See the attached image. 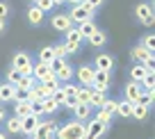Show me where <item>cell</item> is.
<instances>
[{
  "instance_id": "cell-26",
  "label": "cell",
  "mask_w": 155,
  "mask_h": 139,
  "mask_svg": "<svg viewBox=\"0 0 155 139\" xmlns=\"http://www.w3.org/2000/svg\"><path fill=\"white\" fill-rule=\"evenodd\" d=\"M116 114L119 116H132V103H128V101L119 103L116 105Z\"/></svg>"
},
{
  "instance_id": "cell-13",
  "label": "cell",
  "mask_w": 155,
  "mask_h": 139,
  "mask_svg": "<svg viewBox=\"0 0 155 139\" xmlns=\"http://www.w3.org/2000/svg\"><path fill=\"white\" fill-rule=\"evenodd\" d=\"M73 112H75L78 121H87L89 116H91V107H89L87 103H78V105L73 107Z\"/></svg>"
},
{
  "instance_id": "cell-37",
  "label": "cell",
  "mask_w": 155,
  "mask_h": 139,
  "mask_svg": "<svg viewBox=\"0 0 155 139\" xmlns=\"http://www.w3.org/2000/svg\"><path fill=\"white\" fill-rule=\"evenodd\" d=\"M34 82H37V80H34L32 75H23V78H21V82H18L16 87H21V89H32Z\"/></svg>"
},
{
  "instance_id": "cell-27",
  "label": "cell",
  "mask_w": 155,
  "mask_h": 139,
  "mask_svg": "<svg viewBox=\"0 0 155 139\" xmlns=\"http://www.w3.org/2000/svg\"><path fill=\"white\" fill-rule=\"evenodd\" d=\"M53 59H55V53H53V48H41V50H39V62L50 64Z\"/></svg>"
},
{
  "instance_id": "cell-14",
  "label": "cell",
  "mask_w": 155,
  "mask_h": 139,
  "mask_svg": "<svg viewBox=\"0 0 155 139\" xmlns=\"http://www.w3.org/2000/svg\"><path fill=\"white\" fill-rule=\"evenodd\" d=\"M105 91H98V89H91V96H89V107H103L105 103Z\"/></svg>"
},
{
  "instance_id": "cell-1",
  "label": "cell",
  "mask_w": 155,
  "mask_h": 139,
  "mask_svg": "<svg viewBox=\"0 0 155 139\" xmlns=\"http://www.w3.org/2000/svg\"><path fill=\"white\" fill-rule=\"evenodd\" d=\"M55 134H57V139H84L87 125H82V121H71V123H64L62 128H57Z\"/></svg>"
},
{
  "instance_id": "cell-8",
  "label": "cell",
  "mask_w": 155,
  "mask_h": 139,
  "mask_svg": "<svg viewBox=\"0 0 155 139\" xmlns=\"http://www.w3.org/2000/svg\"><path fill=\"white\" fill-rule=\"evenodd\" d=\"M39 116H34V114H28V116H23L21 119V132H25V134H32L34 130H37V125H39Z\"/></svg>"
},
{
  "instance_id": "cell-33",
  "label": "cell",
  "mask_w": 155,
  "mask_h": 139,
  "mask_svg": "<svg viewBox=\"0 0 155 139\" xmlns=\"http://www.w3.org/2000/svg\"><path fill=\"white\" fill-rule=\"evenodd\" d=\"M112 116H114V114H110V112H105V110H98L94 119H96V121H101V123H105V125H110Z\"/></svg>"
},
{
  "instance_id": "cell-45",
  "label": "cell",
  "mask_w": 155,
  "mask_h": 139,
  "mask_svg": "<svg viewBox=\"0 0 155 139\" xmlns=\"http://www.w3.org/2000/svg\"><path fill=\"white\" fill-rule=\"evenodd\" d=\"M62 89H64V94H66V96H75L78 87H75V84H66V87H62Z\"/></svg>"
},
{
  "instance_id": "cell-50",
  "label": "cell",
  "mask_w": 155,
  "mask_h": 139,
  "mask_svg": "<svg viewBox=\"0 0 155 139\" xmlns=\"http://www.w3.org/2000/svg\"><path fill=\"white\" fill-rule=\"evenodd\" d=\"M2 30H5V21L0 18V32H2Z\"/></svg>"
},
{
  "instance_id": "cell-38",
  "label": "cell",
  "mask_w": 155,
  "mask_h": 139,
  "mask_svg": "<svg viewBox=\"0 0 155 139\" xmlns=\"http://www.w3.org/2000/svg\"><path fill=\"white\" fill-rule=\"evenodd\" d=\"M141 46H144L146 50H150V53H155V37H153V34H146Z\"/></svg>"
},
{
  "instance_id": "cell-43",
  "label": "cell",
  "mask_w": 155,
  "mask_h": 139,
  "mask_svg": "<svg viewBox=\"0 0 155 139\" xmlns=\"http://www.w3.org/2000/svg\"><path fill=\"white\" fill-rule=\"evenodd\" d=\"M64 48H66V53H75V50L80 48V43H75V41H64Z\"/></svg>"
},
{
  "instance_id": "cell-25",
  "label": "cell",
  "mask_w": 155,
  "mask_h": 139,
  "mask_svg": "<svg viewBox=\"0 0 155 139\" xmlns=\"http://www.w3.org/2000/svg\"><path fill=\"white\" fill-rule=\"evenodd\" d=\"M148 89H155V73H146L141 78V91H148Z\"/></svg>"
},
{
  "instance_id": "cell-18",
  "label": "cell",
  "mask_w": 155,
  "mask_h": 139,
  "mask_svg": "<svg viewBox=\"0 0 155 139\" xmlns=\"http://www.w3.org/2000/svg\"><path fill=\"white\" fill-rule=\"evenodd\" d=\"M78 32H80V37H91V34L96 32L94 21H84V23H80V25H78Z\"/></svg>"
},
{
  "instance_id": "cell-17",
  "label": "cell",
  "mask_w": 155,
  "mask_h": 139,
  "mask_svg": "<svg viewBox=\"0 0 155 139\" xmlns=\"http://www.w3.org/2000/svg\"><path fill=\"white\" fill-rule=\"evenodd\" d=\"M155 101V89H148V91H141L139 101H137V105H144V107H150Z\"/></svg>"
},
{
  "instance_id": "cell-6",
  "label": "cell",
  "mask_w": 155,
  "mask_h": 139,
  "mask_svg": "<svg viewBox=\"0 0 155 139\" xmlns=\"http://www.w3.org/2000/svg\"><path fill=\"white\" fill-rule=\"evenodd\" d=\"M110 87V71H94V80H91V89L105 91Z\"/></svg>"
},
{
  "instance_id": "cell-32",
  "label": "cell",
  "mask_w": 155,
  "mask_h": 139,
  "mask_svg": "<svg viewBox=\"0 0 155 139\" xmlns=\"http://www.w3.org/2000/svg\"><path fill=\"white\" fill-rule=\"evenodd\" d=\"M41 107H44V114H53L59 105L53 101V98H44V101H41Z\"/></svg>"
},
{
  "instance_id": "cell-7",
  "label": "cell",
  "mask_w": 155,
  "mask_h": 139,
  "mask_svg": "<svg viewBox=\"0 0 155 139\" xmlns=\"http://www.w3.org/2000/svg\"><path fill=\"white\" fill-rule=\"evenodd\" d=\"M32 78H34L37 82H44V80H48V78H53V71H50V64L39 62L37 66H32Z\"/></svg>"
},
{
  "instance_id": "cell-51",
  "label": "cell",
  "mask_w": 155,
  "mask_h": 139,
  "mask_svg": "<svg viewBox=\"0 0 155 139\" xmlns=\"http://www.w3.org/2000/svg\"><path fill=\"white\" fill-rule=\"evenodd\" d=\"M62 2H64V0H53V5H62Z\"/></svg>"
},
{
  "instance_id": "cell-41",
  "label": "cell",
  "mask_w": 155,
  "mask_h": 139,
  "mask_svg": "<svg viewBox=\"0 0 155 139\" xmlns=\"http://www.w3.org/2000/svg\"><path fill=\"white\" fill-rule=\"evenodd\" d=\"M53 53H55V57H59V59H64V55H68L66 48H64V43H57V46L53 48Z\"/></svg>"
},
{
  "instance_id": "cell-11",
  "label": "cell",
  "mask_w": 155,
  "mask_h": 139,
  "mask_svg": "<svg viewBox=\"0 0 155 139\" xmlns=\"http://www.w3.org/2000/svg\"><path fill=\"white\" fill-rule=\"evenodd\" d=\"M94 71H96V68H91V66H82L80 71H78V80L82 82V87H91Z\"/></svg>"
},
{
  "instance_id": "cell-40",
  "label": "cell",
  "mask_w": 155,
  "mask_h": 139,
  "mask_svg": "<svg viewBox=\"0 0 155 139\" xmlns=\"http://www.w3.org/2000/svg\"><path fill=\"white\" fill-rule=\"evenodd\" d=\"M116 105H119L116 101H105L103 107H98V110H105V112H110V114H116Z\"/></svg>"
},
{
  "instance_id": "cell-19",
  "label": "cell",
  "mask_w": 155,
  "mask_h": 139,
  "mask_svg": "<svg viewBox=\"0 0 155 139\" xmlns=\"http://www.w3.org/2000/svg\"><path fill=\"white\" fill-rule=\"evenodd\" d=\"M132 59H135V62H144V59L146 57H150V55H153V53H150V50H146L144 48V46H137V48H132Z\"/></svg>"
},
{
  "instance_id": "cell-9",
  "label": "cell",
  "mask_w": 155,
  "mask_h": 139,
  "mask_svg": "<svg viewBox=\"0 0 155 139\" xmlns=\"http://www.w3.org/2000/svg\"><path fill=\"white\" fill-rule=\"evenodd\" d=\"M53 28L59 30V32H66L68 28H73V21L68 18V14H57L53 16Z\"/></svg>"
},
{
  "instance_id": "cell-20",
  "label": "cell",
  "mask_w": 155,
  "mask_h": 139,
  "mask_svg": "<svg viewBox=\"0 0 155 139\" xmlns=\"http://www.w3.org/2000/svg\"><path fill=\"white\" fill-rule=\"evenodd\" d=\"M146 73H150V71H146L141 64H135V66L130 68V78H132V82H141V78H144Z\"/></svg>"
},
{
  "instance_id": "cell-5",
  "label": "cell",
  "mask_w": 155,
  "mask_h": 139,
  "mask_svg": "<svg viewBox=\"0 0 155 139\" xmlns=\"http://www.w3.org/2000/svg\"><path fill=\"white\" fill-rule=\"evenodd\" d=\"M105 132H107V125L94 119V121L87 123V137H84V139H101Z\"/></svg>"
},
{
  "instance_id": "cell-10",
  "label": "cell",
  "mask_w": 155,
  "mask_h": 139,
  "mask_svg": "<svg viewBox=\"0 0 155 139\" xmlns=\"http://www.w3.org/2000/svg\"><path fill=\"white\" fill-rule=\"evenodd\" d=\"M139 96H141L139 82H130V84L126 87V101L128 103H137V101H139Z\"/></svg>"
},
{
  "instance_id": "cell-49",
  "label": "cell",
  "mask_w": 155,
  "mask_h": 139,
  "mask_svg": "<svg viewBox=\"0 0 155 139\" xmlns=\"http://www.w3.org/2000/svg\"><path fill=\"white\" fill-rule=\"evenodd\" d=\"M5 121V110H0V123Z\"/></svg>"
},
{
  "instance_id": "cell-28",
  "label": "cell",
  "mask_w": 155,
  "mask_h": 139,
  "mask_svg": "<svg viewBox=\"0 0 155 139\" xmlns=\"http://www.w3.org/2000/svg\"><path fill=\"white\" fill-rule=\"evenodd\" d=\"M64 41H75V43L82 41V37H80V32H78V28H68L66 32H64Z\"/></svg>"
},
{
  "instance_id": "cell-4",
  "label": "cell",
  "mask_w": 155,
  "mask_h": 139,
  "mask_svg": "<svg viewBox=\"0 0 155 139\" xmlns=\"http://www.w3.org/2000/svg\"><path fill=\"white\" fill-rule=\"evenodd\" d=\"M91 14H94V12L87 9L84 5H73V9H71V14H68V18L75 21V23L80 25V23H84V21H91Z\"/></svg>"
},
{
  "instance_id": "cell-39",
  "label": "cell",
  "mask_w": 155,
  "mask_h": 139,
  "mask_svg": "<svg viewBox=\"0 0 155 139\" xmlns=\"http://www.w3.org/2000/svg\"><path fill=\"white\" fill-rule=\"evenodd\" d=\"M34 5H37L39 9L44 12V14H46V12H48V9H53V7H55V5H53V0H37Z\"/></svg>"
},
{
  "instance_id": "cell-31",
  "label": "cell",
  "mask_w": 155,
  "mask_h": 139,
  "mask_svg": "<svg viewBox=\"0 0 155 139\" xmlns=\"http://www.w3.org/2000/svg\"><path fill=\"white\" fill-rule=\"evenodd\" d=\"M21 78H23V73L18 71V68H12V71H7V82H9V84H18L21 82Z\"/></svg>"
},
{
  "instance_id": "cell-53",
  "label": "cell",
  "mask_w": 155,
  "mask_h": 139,
  "mask_svg": "<svg viewBox=\"0 0 155 139\" xmlns=\"http://www.w3.org/2000/svg\"><path fill=\"white\" fill-rule=\"evenodd\" d=\"M32 2H37V0H32Z\"/></svg>"
},
{
  "instance_id": "cell-35",
  "label": "cell",
  "mask_w": 155,
  "mask_h": 139,
  "mask_svg": "<svg viewBox=\"0 0 155 139\" xmlns=\"http://www.w3.org/2000/svg\"><path fill=\"white\" fill-rule=\"evenodd\" d=\"M28 96H30V89H21V87H16V89H14V101L16 103L28 101Z\"/></svg>"
},
{
  "instance_id": "cell-46",
  "label": "cell",
  "mask_w": 155,
  "mask_h": 139,
  "mask_svg": "<svg viewBox=\"0 0 155 139\" xmlns=\"http://www.w3.org/2000/svg\"><path fill=\"white\" fill-rule=\"evenodd\" d=\"M5 16H7V5H5V2H0V18L5 21Z\"/></svg>"
},
{
  "instance_id": "cell-21",
  "label": "cell",
  "mask_w": 155,
  "mask_h": 139,
  "mask_svg": "<svg viewBox=\"0 0 155 139\" xmlns=\"http://www.w3.org/2000/svg\"><path fill=\"white\" fill-rule=\"evenodd\" d=\"M71 75H73V68L68 66L66 62H64V66L59 68V71H55V78H57L59 82H62V80H64V82H66V80H71Z\"/></svg>"
},
{
  "instance_id": "cell-22",
  "label": "cell",
  "mask_w": 155,
  "mask_h": 139,
  "mask_svg": "<svg viewBox=\"0 0 155 139\" xmlns=\"http://www.w3.org/2000/svg\"><path fill=\"white\" fill-rule=\"evenodd\" d=\"M89 96H91V87H78V91H75L78 103H87L89 105Z\"/></svg>"
},
{
  "instance_id": "cell-16",
  "label": "cell",
  "mask_w": 155,
  "mask_h": 139,
  "mask_svg": "<svg viewBox=\"0 0 155 139\" xmlns=\"http://www.w3.org/2000/svg\"><path fill=\"white\" fill-rule=\"evenodd\" d=\"M14 84L5 82V84H0V101H14Z\"/></svg>"
},
{
  "instance_id": "cell-42",
  "label": "cell",
  "mask_w": 155,
  "mask_h": 139,
  "mask_svg": "<svg viewBox=\"0 0 155 139\" xmlns=\"http://www.w3.org/2000/svg\"><path fill=\"white\" fill-rule=\"evenodd\" d=\"M101 2H103V0H84V2H82V5L84 7H87V9H98V7H101Z\"/></svg>"
},
{
  "instance_id": "cell-30",
  "label": "cell",
  "mask_w": 155,
  "mask_h": 139,
  "mask_svg": "<svg viewBox=\"0 0 155 139\" xmlns=\"http://www.w3.org/2000/svg\"><path fill=\"white\" fill-rule=\"evenodd\" d=\"M132 116H135V119H146V116H148V107L132 103Z\"/></svg>"
},
{
  "instance_id": "cell-44",
  "label": "cell",
  "mask_w": 155,
  "mask_h": 139,
  "mask_svg": "<svg viewBox=\"0 0 155 139\" xmlns=\"http://www.w3.org/2000/svg\"><path fill=\"white\" fill-rule=\"evenodd\" d=\"M75 105H78L75 96H66V98H64V107H75Z\"/></svg>"
},
{
  "instance_id": "cell-23",
  "label": "cell",
  "mask_w": 155,
  "mask_h": 139,
  "mask_svg": "<svg viewBox=\"0 0 155 139\" xmlns=\"http://www.w3.org/2000/svg\"><path fill=\"white\" fill-rule=\"evenodd\" d=\"M87 39H89V43H91V46H96V48H101L103 43L107 41V37H105V34L101 32V30H96V32H94L91 37H87Z\"/></svg>"
},
{
  "instance_id": "cell-15",
  "label": "cell",
  "mask_w": 155,
  "mask_h": 139,
  "mask_svg": "<svg viewBox=\"0 0 155 139\" xmlns=\"http://www.w3.org/2000/svg\"><path fill=\"white\" fill-rule=\"evenodd\" d=\"M28 21H30L32 25H39L41 21H44V12L39 9L37 5H34V7H30V9H28Z\"/></svg>"
},
{
  "instance_id": "cell-34",
  "label": "cell",
  "mask_w": 155,
  "mask_h": 139,
  "mask_svg": "<svg viewBox=\"0 0 155 139\" xmlns=\"http://www.w3.org/2000/svg\"><path fill=\"white\" fill-rule=\"evenodd\" d=\"M7 130H9L12 134L21 132V119H18V116H14V119H9V121H7Z\"/></svg>"
},
{
  "instance_id": "cell-29",
  "label": "cell",
  "mask_w": 155,
  "mask_h": 139,
  "mask_svg": "<svg viewBox=\"0 0 155 139\" xmlns=\"http://www.w3.org/2000/svg\"><path fill=\"white\" fill-rule=\"evenodd\" d=\"M41 84H44V89L48 91L50 96H53V91H55V89H59V80H57L55 75H53V78H48V80H44Z\"/></svg>"
},
{
  "instance_id": "cell-2",
  "label": "cell",
  "mask_w": 155,
  "mask_h": 139,
  "mask_svg": "<svg viewBox=\"0 0 155 139\" xmlns=\"http://www.w3.org/2000/svg\"><path fill=\"white\" fill-rule=\"evenodd\" d=\"M12 68H18L23 75H32V62H30L28 53H16L12 59Z\"/></svg>"
},
{
  "instance_id": "cell-48",
  "label": "cell",
  "mask_w": 155,
  "mask_h": 139,
  "mask_svg": "<svg viewBox=\"0 0 155 139\" xmlns=\"http://www.w3.org/2000/svg\"><path fill=\"white\" fill-rule=\"evenodd\" d=\"M34 139H53L50 134H41V137H34Z\"/></svg>"
},
{
  "instance_id": "cell-47",
  "label": "cell",
  "mask_w": 155,
  "mask_h": 139,
  "mask_svg": "<svg viewBox=\"0 0 155 139\" xmlns=\"http://www.w3.org/2000/svg\"><path fill=\"white\" fill-rule=\"evenodd\" d=\"M68 2H71V5H82L84 0H68Z\"/></svg>"
},
{
  "instance_id": "cell-3",
  "label": "cell",
  "mask_w": 155,
  "mask_h": 139,
  "mask_svg": "<svg viewBox=\"0 0 155 139\" xmlns=\"http://www.w3.org/2000/svg\"><path fill=\"white\" fill-rule=\"evenodd\" d=\"M135 14H137V18H139L141 23L146 25V28H150V25H155V14H153V7H150V5H146V2H141V5H137Z\"/></svg>"
},
{
  "instance_id": "cell-52",
  "label": "cell",
  "mask_w": 155,
  "mask_h": 139,
  "mask_svg": "<svg viewBox=\"0 0 155 139\" xmlns=\"http://www.w3.org/2000/svg\"><path fill=\"white\" fill-rule=\"evenodd\" d=\"M0 139H5V134H2V132H0Z\"/></svg>"
},
{
  "instance_id": "cell-24",
  "label": "cell",
  "mask_w": 155,
  "mask_h": 139,
  "mask_svg": "<svg viewBox=\"0 0 155 139\" xmlns=\"http://www.w3.org/2000/svg\"><path fill=\"white\" fill-rule=\"evenodd\" d=\"M16 116H18V119H23V116H28V114H32V112H30V101H21V103H16Z\"/></svg>"
},
{
  "instance_id": "cell-12",
  "label": "cell",
  "mask_w": 155,
  "mask_h": 139,
  "mask_svg": "<svg viewBox=\"0 0 155 139\" xmlns=\"http://www.w3.org/2000/svg\"><path fill=\"white\" fill-rule=\"evenodd\" d=\"M112 66H114V59H112L110 55L101 53L96 57V71H112Z\"/></svg>"
},
{
  "instance_id": "cell-36",
  "label": "cell",
  "mask_w": 155,
  "mask_h": 139,
  "mask_svg": "<svg viewBox=\"0 0 155 139\" xmlns=\"http://www.w3.org/2000/svg\"><path fill=\"white\" fill-rule=\"evenodd\" d=\"M50 98H53V101L57 103L59 107H64V98H66V94H64V89L59 87V89H55V91H53V96H50Z\"/></svg>"
}]
</instances>
